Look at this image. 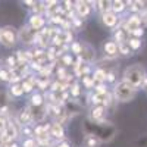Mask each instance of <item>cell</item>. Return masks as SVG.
Masks as SVG:
<instances>
[{"mask_svg": "<svg viewBox=\"0 0 147 147\" xmlns=\"http://www.w3.org/2000/svg\"><path fill=\"white\" fill-rule=\"evenodd\" d=\"M144 77H146L144 68H143L140 63H136V65L127 68V71H125V74H124V81L129 82L131 85H134V87L137 88V87H140V85L143 84Z\"/></svg>", "mask_w": 147, "mask_h": 147, "instance_id": "obj_1", "label": "cell"}, {"mask_svg": "<svg viewBox=\"0 0 147 147\" xmlns=\"http://www.w3.org/2000/svg\"><path fill=\"white\" fill-rule=\"evenodd\" d=\"M136 87L134 85H131L129 82L127 81H121L118 85H116V88H115V94L118 97V100L121 102H129L132 100V97L136 96Z\"/></svg>", "mask_w": 147, "mask_h": 147, "instance_id": "obj_2", "label": "cell"}, {"mask_svg": "<svg viewBox=\"0 0 147 147\" xmlns=\"http://www.w3.org/2000/svg\"><path fill=\"white\" fill-rule=\"evenodd\" d=\"M16 41V35H15V31L13 28L10 27H6L3 30H0V43L5 44V46H13Z\"/></svg>", "mask_w": 147, "mask_h": 147, "instance_id": "obj_3", "label": "cell"}, {"mask_svg": "<svg viewBox=\"0 0 147 147\" xmlns=\"http://www.w3.org/2000/svg\"><path fill=\"white\" fill-rule=\"evenodd\" d=\"M103 50L107 56H115L118 53V46L115 41H106L105 46H103Z\"/></svg>", "mask_w": 147, "mask_h": 147, "instance_id": "obj_4", "label": "cell"}, {"mask_svg": "<svg viewBox=\"0 0 147 147\" xmlns=\"http://www.w3.org/2000/svg\"><path fill=\"white\" fill-rule=\"evenodd\" d=\"M116 21H118V18L113 13H110V12H107V13L103 15V24L106 27H113L116 24Z\"/></svg>", "mask_w": 147, "mask_h": 147, "instance_id": "obj_5", "label": "cell"}, {"mask_svg": "<svg viewBox=\"0 0 147 147\" xmlns=\"http://www.w3.org/2000/svg\"><path fill=\"white\" fill-rule=\"evenodd\" d=\"M43 22H44V21H43V18H41V16H32V18H31V21H30L31 27H32V28H35V30H37V28H40V27L43 25Z\"/></svg>", "mask_w": 147, "mask_h": 147, "instance_id": "obj_6", "label": "cell"}, {"mask_svg": "<svg viewBox=\"0 0 147 147\" xmlns=\"http://www.w3.org/2000/svg\"><path fill=\"white\" fill-rule=\"evenodd\" d=\"M138 24H140V19L137 18V16H132V18H129V21H128V28L131 30V31H134V30H137L138 27Z\"/></svg>", "mask_w": 147, "mask_h": 147, "instance_id": "obj_7", "label": "cell"}, {"mask_svg": "<svg viewBox=\"0 0 147 147\" xmlns=\"http://www.w3.org/2000/svg\"><path fill=\"white\" fill-rule=\"evenodd\" d=\"M85 49H87V52H82V50H81L82 57H84V59H87V60H91V59L94 57V55H93V49H91L90 46H85Z\"/></svg>", "mask_w": 147, "mask_h": 147, "instance_id": "obj_8", "label": "cell"}, {"mask_svg": "<svg viewBox=\"0 0 147 147\" xmlns=\"http://www.w3.org/2000/svg\"><path fill=\"white\" fill-rule=\"evenodd\" d=\"M21 38L24 43H31V34L25 30V28H22V32H21Z\"/></svg>", "mask_w": 147, "mask_h": 147, "instance_id": "obj_9", "label": "cell"}, {"mask_svg": "<svg viewBox=\"0 0 147 147\" xmlns=\"http://www.w3.org/2000/svg\"><path fill=\"white\" fill-rule=\"evenodd\" d=\"M88 6L85 5V3H78V12H80V15H88Z\"/></svg>", "mask_w": 147, "mask_h": 147, "instance_id": "obj_10", "label": "cell"}, {"mask_svg": "<svg viewBox=\"0 0 147 147\" xmlns=\"http://www.w3.org/2000/svg\"><path fill=\"white\" fill-rule=\"evenodd\" d=\"M85 143H87V147H96L97 144H99V141H97V138H96L94 136H90V137H87Z\"/></svg>", "mask_w": 147, "mask_h": 147, "instance_id": "obj_11", "label": "cell"}, {"mask_svg": "<svg viewBox=\"0 0 147 147\" xmlns=\"http://www.w3.org/2000/svg\"><path fill=\"white\" fill-rule=\"evenodd\" d=\"M128 46H129V47H132L134 50H137V49L141 46V41H140V40H137V38H132V40H129V41H128Z\"/></svg>", "mask_w": 147, "mask_h": 147, "instance_id": "obj_12", "label": "cell"}, {"mask_svg": "<svg viewBox=\"0 0 147 147\" xmlns=\"http://www.w3.org/2000/svg\"><path fill=\"white\" fill-rule=\"evenodd\" d=\"M53 136H56V137H62V136H63V129H62V127H59L57 124L53 125Z\"/></svg>", "mask_w": 147, "mask_h": 147, "instance_id": "obj_13", "label": "cell"}, {"mask_svg": "<svg viewBox=\"0 0 147 147\" xmlns=\"http://www.w3.org/2000/svg\"><path fill=\"white\" fill-rule=\"evenodd\" d=\"M103 116V107H96L94 110H93V118L94 119H99V118H102Z\"/></svg>", "mask_w": 147, "mask_h": 147, "instance_id": "obj_14", "label": "cell"}, {"mask_svg": "<svg viewBox=\"0 0 147 147\" xmlns=\"http://www.w3.org/2000/svg\"><path fill=\"white\" fill-rule=\"evenodd\" d=\"M12 93H13L15 96H21L24 93V90L19 87V85H13V87H12Z\"/></svg>", "mask_w": 147, "mask_h": 147, "instance_id": "obj_15", "label": "cell"}, {"mask_svg": "<svg viewBox=\"0 0 147 147\" xmlns=\"http://www.w3.org/2000/svg\"><path fill=\"white\" fill-rule=\"evenodd\" d=\"M115 6H113V9L115 10H122V9H124V3H122V2H116V3H113Z\"/></svg>", "mask_w": 147, "mask_h": 147, "instance_id": "obj_16", "label": "cell"}, {"mask_svg": "<svg viewBox=\"0 0 147 147\" xmlns=\"http://www.w3.org/2000/svg\"><path fill=\"white\" fill-rule=\"evenodd\" d=\"M40 103H41V97H40L38 94L34 96V97H32V105H40Z\"/></svg>", "mask_w": 147, "mask_h": 147, "instance_id": "obj_17", "label": "cell"}, {"mask_svg": "<svg viewBox=\"0 0 147 147\" xmlns=\"http://www.w3.org/2000/svg\"><path fill=\"white\" fill-rule=\"evenodd\" d=\"M0 80L6 81V80H7V72H5V71H0Z\"/></svg>", "mask_w": 147, "mask_h": 147, "instance_id": "obj_18", "label": "cell"}, {"mask_svg": "<svg viewBox=\"0 0 147 147\" xmlns=\"http://www.w3.org/2000/svg\"><path fill=\"white\" fill-rule=\"evenodd\" d=\"M72 49H74V52H75V53H80V52H81L80 44H74V46H72Z\"/></svg>", "mask_w": 147, "mask_h": 147, "instance_id": "obj_19", "label": "cell"}, {"mask_svg": "<svg viewBox=\"0 0 147 147\" xmlns=\"http://www.w3.org/2000/svg\"><path fill=\"white\" fill-rule=\"evenodd\" d=\"M132 34H134V35H141V34H143V30L137 28V30H134V31H132Z\"/></svg>", "mask_w": 147, "mask_h": 147, "instance_id": "obj_20", "label": "cell"}, {"mask_svg": "<svg viewBox=\"0 0 147 147\" xmlns=\"http://www.w3.org/2000/svg\"><path fill=\"white\" fill-rule=\"evenodd\" d=\"M57 147H69V144H68L66 141H63V143H60V144H59Z\"/></svg>", "mask_w": 147, "mask_h": 147, "instance_id": "obj_21", "label": "cell"}, {"mask_svg": "<svg viewBox=\"0 0 147 147\" xmlns=\"http://www.w3.org/2000/svg\"><path fill=\"white\" fill-rule=\"evenodd\" d=\"M146 22H147V16H146Z\"/></svg>", "mask_w": 147, "mask_h": 147, "instance_id": "obj_22", "label": "cell"}]
</instances>
